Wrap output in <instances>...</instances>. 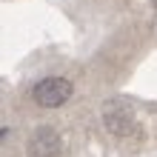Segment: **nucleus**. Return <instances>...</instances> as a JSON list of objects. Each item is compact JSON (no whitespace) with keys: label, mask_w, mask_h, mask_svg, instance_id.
Segmentation results:
<instances>
[{"label":"nucleus","mask_w":157,"mask_h":157,"mask_svg":"<svg viewBox=\"0 0 157 157\" xmlns=\"http://www.w3.org/2000/svg\"><path fill=\"white\" fill-rule=\"evenodd\" d=\"M71 83L66 77H46L40 83H34V89H32V97H34V103L43 106V109H57L63 106L66 100L71 97Z\"/></svg>","instance_id":"nucleus-1"},{"label":"nucleus","mask_w":157,"mask_h":157,"mask_svg":"<svg viewBox=\"0 0 157 157\" xmlns=\"http://www.w3.org/2000/svg\"><path fill=\"white\" fill-rule=\"evenodd\" d=\"M103 120H106V128L117 137H126L134 132V112L132 106L123 103V100H112V103H106L103 109Z\"/></svg>","instance_id":"nucleus-2"},{"label":"nucleus","mask_w":157,"mask_h":157,"mask_svg":"<svg viewBox=\"0 0 157 157\" xmlns=\"http://www.w3.org/2000/svg\"><path fill=\"white\" fill-rule=\"evenodd\" d=\"M29 151L32 157H54L60 151V137L54 128H37L29 140Z\"/></svg>","instance_id":"nucleus-3"},{"label":"nucleus","mask_w":157,"mask_h":157,"mask_svg":"<svg viewBox=\"0 0 157 157\" xmlns=\"http://www.w3.org/2000/svg\"><path fill=\"white\" fill-rule=\"evenodd\" d=\"M154 6H157V0H154Z\"/></svg>","instance_id":"nucleus-4"}]
</instances>
